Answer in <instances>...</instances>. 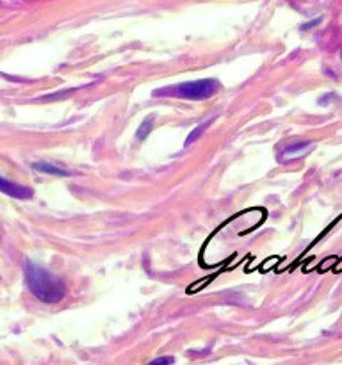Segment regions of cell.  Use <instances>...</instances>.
Returning a JSON list of instances; mask_svg holds the SVG:
<instances>
[{"mask_svg": "<svg viewBox=\"0 0 342 365\" xmlns=\"http://www.w3.org/2000/svg\"><path fill=\"white\" fill-rule=\"evenodd\" d=\"M175 359L173 356H160V359H155L152 362V365H160V364H173Z\"/></svg>", "mask_w": 342, "mask_h": 365, "instance_id": "obj_8", "label": "cell"}, {"mask_svg": "<svg viewBox=\"0 0 342 365\" xmlns=\"http://www.w3.org/2000/svg\"><path fill=\"white\" fill-rule=\"evenodd\" d=\"M306 146H310V143H299V145L289 146V148H285V155H291V153L301 152V150L306 148Z\"/></svg>", "mask_w": 342, "mask_h": 365, "instance_id": "obj_7", "label": "cell"}, {"mask_svg": "<svg viewBox=\"0 0 342 365\" xmlns=\"http://www.w3.org/2000/svg\"><path fill=\"white\" fill-rule=\"evenodd\" d=\"M152 128H153V120L152 118H148V120H146L145 123L138 128V139H145L146 135L150 134V130H152Z\"/></svg>", "mask_w": 342, "mask_h": 365, "instance_id": "obj_5", "label": "cell"}, {"mask_svg": "<svg viewBox=\"0 0 342 365\" xmlns=\"http://www.w3.org/2000/svg\"><path fill=\"white\" fill-rule=\"evenodd\" d=\"M209 123H210V121H207V123L205 125H203V127L202 128H196V130L195 132H192V134L191 135H189V139H187V141H185V146H189V145H191V143H195L196 141V139H198V135H202L203 134V130H205V128L207 127H209Z\"/></svg>", "mask_w": 342, "mask_h": 365, "instance_id": "obj_6", "label": "cell"}, {"mask_svg": "<svg viewBox=\"0 0 342 365\" xmlns=\"http://www.w3.org/2000/svg\"><path fill=\"white\" fill-rule=\"evenodd\" d=\"M32 166H34L36 171H41V173H46V175H53V177H68V175H70V171L63 170V168L59 166H53V164H48V163H34Z\"/></svg>", "mask_w": 342, "mask_h": 365, "instance_id": "obj_4", "label": "cell"}, {"mask_svg": "<svg viewBox=\"0 0 342 365\" xmlns=\"http://www.w3.org/2000/svg\"><path fill=\"white\" fill-rule=\"evenodd\" d=\"M24 273L28 291L39 302L53 305V303H59L66 296V285H64V282L61 278H57L56 274L50 273V271L43 269V267L36 266L32 262H25Z\"/></svg>", "mask_w": 342, "mask_h": 365, "instance_id": "obj_1", "label": "cell"}, {"mask_svg": "<svg viewBox=\"0 0 342 365\" xmlns=\"http://www.w3.org/2000/svg\"><path fill=\"white\" fill-rule=\"evenodd\" d=\"M217 82L214 78H203V81L180 82L171 88H162L153 91V96H173V98L184 100H207L217 91Z\"/></svg>", "mask_w": 342, "mask_h": 365, "instance_id": "obj_2", "label": "cell"}, {"mask_svg": "<svg viewBox=\"0 0 342 365\" xmlns=\"http://www.w3.org/2000/svg\"><path fill=\"white\" fill-rule=\"evenodd\" d=\"M0 192L2 195L11 196V198L18 200H31L32 198V189L25 187V185L14 184V182L6 180V178L0 177Z\"/></svg>", "mask_w": 342, "mask_h": 365, "instance_id": "obj_3", "label": "cell"}]
</instances>
